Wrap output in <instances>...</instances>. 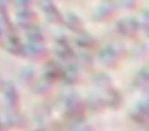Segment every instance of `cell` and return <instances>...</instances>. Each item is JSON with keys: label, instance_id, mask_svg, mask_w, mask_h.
Listing matches in <instances>:
<instances>
[{"label": "cell", "instance_id": "obj_5", "mask_svg": "<svg viewBox=\"0 0 149 131\" xmlns=\"http://www.w3.org/2000/svg\"><path fill=\"white\" fill-rule=\"evenodd\" d=\"M42 8H43V11H45V15H47L50 22H55V24L63 22V15L59 13V10L55 6V3L52 0H43Z\"/></svg>", "mask_w": 149, "mask_h": 131}, {"label": "cell", "instance_id": "obj_11", "mask_svg": "<svg viewBox=\"0 0 149 131\" xmlns=\"http://www.w3.org/2000/svg\"><path fill=\"white\" fill-rule=\"evenodd\" d=\"M27 40H29V43H37V45H43V40H45V35H43V32L40 30L39 27H31L27 29Z\"/></svg>", "mask_w": 149, "mask_h": 131}, {"label": "cell", "instance_id": "obj_6", "mask_svg": "<svg viewBox=\"0 0 149 131\" xmlns=\"http://www.w3.org/2000/svg\"><path fill=\"white\" fill-rule=\"evenodd\" d=\"M36 19H37V15L31 8H21L18 11V21H19V26L23 29H31L36 22Z\"/></svg>", "mask_w": 149, "mask_h": 131}, {"label": "cell", "instance_id": "obj_15", "mask_svg": "<svg viewBox=\"0 0 149 131\" xmlns=\"http://www.w3.org/2000/svg\"><path fill=\"white\" fill-rule=\"evenodd\" d=\"M75 42H77V45H79V46H82V48H90V46H93V45H95L93 38H91L90 35L84 34V32H82V35Z\"/></svg>", "mask_w": 149, "mask_h": 131}, {"label": "cell", "instance_id": "obj_16", "mask_svg": "<svg viewBox=\"0 0 149 131\" xmlns=\"http://www.w3.org/2000/svg\"><path fill=\"white\" fill-rule=\"evenodd\" d=\"M18 8H31L32 5V0H15Z\"/></svg>", "mask_w": 149, "mask_h": 131}, {"label": "cell", "instance_id": "obj_1", "mask_svg": "<svg viewBox=\"0 0 149 131\" xmlns=\"http://www.w3.org/2000/svg\"><path fill=\"white\" fill-rule=\"evenodd\" d=\"M3 102L8 110H16L19 105V93L13 83H3Z\"/></svg>", "mask_w": 149, "mask_h": 131}, {"label": "cell", "instance_id": "obj_7", "mask_svg": "<svg viewBox=\"0 0 149 131\" xmlns=\"http://www.w3.org/2000/svg\"><path fill=\"white\" fill-rule=\"evenodd\" d=\"M24 56H29L36 61H40L47 56V50L43 45H37V43H27L24 45Z\"/></svg>", "mask_w": 149, "mask_h": 131}, {"label": "cell", "instance_id": "obj_13", "mask_svg": "<svg viewBox=\"0 0 149 131\" xmlns=\"http://www.w3.org/2000/svg\"><path fill=\"white\" fill-rule=\"evenodd\" d=\"M63 78L68 80L69 83H74L77 82L79 78V72H77V67H72V66H68L63 69Z\"/></svg>", "mask_w": 149, "mask_h": 131}, {"label": "cell", "instance_id": "obj_10", "mask_svg": "<svg viewBox=\"0 0 149 131\" xmlns=\"http://www.w3.org/2000/svg\"><path fill=\"white\" fill-rule=\"evenodd\" d=\"M132 117H133V120L138 121V123H148L149 109H148V105H146V102H143V104H139L138 107H136V112Z\"/></svg>", "mask_w": 149, "mask_h": 131}, {"label": "cell", "instance_id": "obj_17", "mask_svg": "<svg viewBox=\"0 0 149 131\" xmlns=\"http://www.w3.org/2000/svg\"><path fill=\"white\" fill-rule=\"evenodd\" d=\"M79 61H80V64H85V66H91V58L90 54H79Z\"/></svg>", "mask_w": 149, "mask_h": 131}, {"label": "cell", "instance_id": "obj_2", "mask_svg": "<svg viewBox=\"0 0 149 131\" xmlns=\"http://www.w3.org/2000/svg\"><path fill=\"white\" fill-rule=\"evenodd\" d=\"M100 62L106 67H116L119 64V53L116 51V48L107 45L100 51Z\"/></svg>", "mask_w": 149, "mask_h": 131}, {"label": "cell", "instance_id": "obj_9", "mask_svg": "<svg viewBox=\"0 0 149 131\" xmlns=\"http://www.w3.org/2000/svg\"><path fill=\"white\" fill-rule=\"evenodd\" d=\"M95 19L98 21H107L109 18H112L114 15V8L109 5V3H101L96 10H95Z\"/></svg>", "mask_w": 149, "mask_h": 131}, {"label": "cell", "instance_id": "obj_18", "mask_svg": "<svg viewBox=\"0 0 149 131\" xmlns=\"http://www.w3.org/2000/svg\"><path fill=\"white\" fill-rule=\"evenodd\" d=\"M5 35H7V32H5L3 26H2V22H0V45L5 42Z\"/></svg>", "mask_w": 149, "mask_h": 131}, {"label": "cell", "instance_id": "obj_3", "mask_svg": "<svg viewBox=\"0 0 149 131\" xmlns=\"http://www.w3.org/2000/svg\"><path fill=\"white\" fill-rule=\"evenodd\" d=\"M5 42H7V50L11 54H15V56H24V45L21 43L16 32H8V35H5Z\"/></svg>", "mask_w": 149, "mask_h": 131}, {"label": "cell", "instance_id": "obj_19", "mask_svg": "<svg viewBox=\"0 0 149 131\" xmlns=\"http://www.w3.org/2000/svg\"><path fill=\"white\" fill-rule=\"evenodd\" d=\"M2 88H3V82H2V78H0V91H2Z\"/></svg>", "mask_w": 149, "mask_h": 131}, {"label": "cell", "instance_id": "obj_12", "mask_svg": "<svg viewBox=\"0 0 149 131\" xmlns=\"http://www.w3.org/2000/svg\"><path fill=\"white\" fill-rule=\"evenodd\" d=\"M45 78L48 82H56V80L63 78V69L56 64H50L47 67V72H45Z\"/></svg>", "mask_w": 149, "mask_h": 131}, {"label": "cell", "instance_id": "obj_14", "mask_svg": "<svg viewBox=\"0 0 149 131\" xmlns=\"http://www.w3.org/2000/svg\"><path fill=\"white\" fill-rule=\"evenodd\" d=\"M135 85L138 86V88H141V89L148 88V70L146 69H143L141 72L135 77Z\"/></svg>", "mask_w": 149, "mask_h": 131}, {"label": "cell", "instance_id": "obj_4", "mask_svg": "<svg viewBox=\"0 0 149 131\" xmlns=\"http://www.w3.org/2000/svg\"><path fill=\"white\" fill-rule=\"evenodd\" d=\"M56 56L63 61H72V58H74L72 45L69 43V40L66 37L58 38V43H56Z\"/></svg>", "mask_w": 149, "mask_h": 131}, {"label": "cell", "instance_id": "obj_8", "mask_svg": "<svg viewBox=\"0 0 149 131\" xmlns=\"http://www.w3.org/2000/svg\"><path fill=\"white\" fill-rule=\"evenodd\" d=\"M63 21L68 26V29H71L72 32H77V34H82V32H84V22H82V19L79 18L75 13H69L66 18H63Z\"/></svg>", "mask_w": 149, "mask_h": 131}]
</instances>
